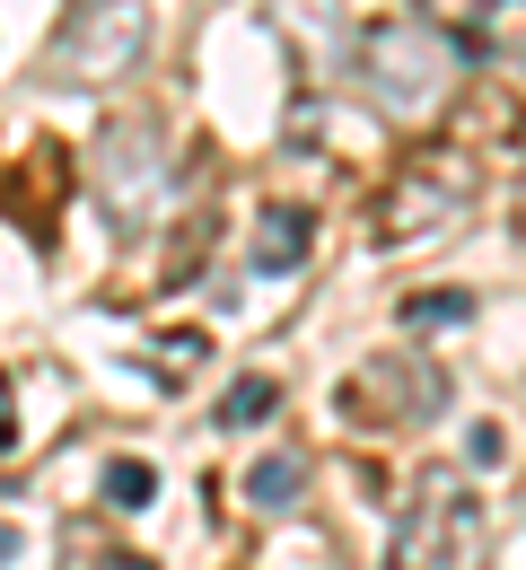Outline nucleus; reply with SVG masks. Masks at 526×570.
<instances>
[{
    "label": "nucleus",
    "mask_w": 526,
    "mask_h": 570,
    "mask_svg": "<svg viewBox=\"0 0 526 570\" xmlns=\"http://www.w3.org/2000/svg\"><path fill=\"white\" fill-rule=\"evenodd\" d=\"M456 79H465V53H456L448 27H430V18H369L360 27V97L386 124L448 115Z\"/></svg>",
    "instance_id": "obj_1"
},
{
    "label": "nucleus",
    "mask_w": 526,
    "mask_h": 570,
    "mask_svg": "<svg viewBox=\"0 0 526 570\" xmlns=\"http://www.w3.org/2000/svg\"><path fill=\"white\" fill-rule=\"evenodd\" d=\"M167 185H176V158L158 141V124L150 115H115V124L97 132V149H88V194H97V212L115 219L123 237H132V228H158Z\"/></svg>",
    "instance_id": "obj_2"
},
{
    "label": "nucleus",
    "mask_w": 526,
    "mask_h": 570,
    "mask_svg": "<svg viewBox=\"0 0 526 570\" xmlns=\"http://www.w3.org/2000/svg\"><path fill=\"white\" fill-rule=\"evenodd\" d=\"M141 53H150V9L141 0H71V18L44 45V71L62 88H115V79L141 71Z\"/></svg>",
    "instance_id": "obj_3"
},
{
    "label": "nucleus",
    "mask_w": 526,
    "mask_h": 570,
    "mask_svg": "<svg viewBox=\"0 0 526 570\" xmlns=\"http://www.w3.org/2000/svg\"><path fill=\"white\" fill-rule=\"evenodd\" d=\"M483 544H492L483 500H465V483L430 474V500L395 535V570H483Z\"/></svg>",
    "instance_id": "obj_4"
},
{
    "label": "nucleus",
    "mask_w": 526,
    "mask_h": 570,
    "mask_svg": "<svg viewBox=\"0 0 526 570\" xmlns=\"http://www.w3.org/2000/svg\"><path fill=\"white\" fill-rule=\"evenodd\" d=\"M343 413L377 422V430H413V422H430V413H448V377L413 352H377L343 377Z\"/></svg>",
    "instance_id": "obj_5"
},
{
    "label": "nucleus",
    "mask_w": 526,
    "mask_h": 570,
    "mask_svg": "<svg viewBox=\"0 0 526 570\" xmlns=\"http://www.w3.org/2000/svg\"><path fill=\"white\" fill-rule=\"evenodd\" d=\"M456 219H465V167H456V158H421V167H404V176L377 194V246L448 237Z\"/></svg>",
    "instance_id": "obj_6"
},
{
    "label": "nucleus",
    "mask_w": 526,
    "mask_h": 570,
    "mask_svg": "<svg viewBox=\"0 0 526 570\" xmlns=\"http://www.w3.org/2000/svg\"><path fill=\"white\" fill-rule=\"evenodd\" d=\"M299 492H307V448H272V456H255L246 465V500L255 509H299Z\"/></svg>",
    "instance_id": "obj_7"
},
{
    "label": "nucleus",
    "mask_w": 526,
    "mask_h": 570,
    "mask_svg": "<svg viewBox=\"0 0 526 570\" xmlns=\"http://www.w3.org/2000/svg\"><path fill=\"white\" fill-rule=\"evenodd\" d=\"M307 246H316V219L307 212H264V228H255V273H299Z\"/></svg>",
    "instance_id": "obj_8"
},
{
    "label": "nucleus",
    "mask_w": 526,
    "mask_h": 570,
    "mask_svg": "<svg viewBox=\"0 0 526 570\" xmlns=\"http://www.w3.org/2000/svg\"><path fill=\"white\" fill-rule=\"evenodd\" d=\"M264 413H281V386H272V377H237L220 395V430H255Z\"/></svg>",
    "instance_id": "obj_9"
},
{
    "label": "nucleus",
    "mask_w": 526,
    "mask_h": 570,
    "mask_svg": "<svg viewBox=\"0 0 526 570\" xmlns=\"http://www.w3.org/2000/svg\"><path fill=\"white\" fill-rule=\"evenodd\" d=\"M150 360H158V377H167V386H185V377H193V368L211 360V334L176 325V334H158V343H150Z\"/></svg>",
    "instance_id": "obj_10"
},
{
    "label": "nucleus",
    "mask_w": 526,
    "mask_h": 570,
    "mask_svg": "<svg viewBox=\"0 0 526 570\" xmlns=\"http://www.w3.org/2000/svg\"><path fill=\"white\" fill-rule=\"evenodd\" d=\"M97 492H106V509H123V518H132V509H150V500H158V474L141 465V456H115Z\"/></svg>",
    "instance_id": "obj_11"
},
{
    "label": "nucleus",
    "mask_w": 526,
    "mask_h": 570,
    "mask_svg": "<svg viewBox=\"0 0 526 570\" xmlns=\"http://www.w3.org/2000/svg\"><path fill=\"white\" fill-rule=\"evenodd\" d=\"M474 316V289H430V298H404V325L413 334H448V325H465Z\"/></svg>",
    "instance_id": "obj_12"
},
{
    "label": "nucleus",
    "mask_w": 526,
    "mask_h": 570,
    "mask_svg": "<svg viewBox=\"0 0 526 570\" xmlns=\"http://www.w3.org/2000/svg\"><path fill=\"white\" fill-rule=\"evenodd\" d=\"M281 18L299 27V45L316 53V62H325V53L343 45V27H334V0H281Z\"/></svg>",
    "instance_id": "obj_13"
},
{
    "label": "nucleus",
    "mask_w": 526,
    "mask_h": 570,
    "mask_svg": "<svg viewBox=\"0 0 526 570\" xmlns=\"http://www.w3.org/2000/svg\"><path fill=\"white\" fill-rule=\"evenodd\" d=\"M465 456H474V465H500V456H509V430H500V422H474Z\"/></svg>",
    "instance_id": "obj_14"
},
{
    "label": "nucleus",
    "mask_w": 526,
    "mask_h": 570,
    "mask_svg": "<svg viewBox=\"0 0 526 570\" xmlns=\"http://www.w3.org/2000/svg\"><path fill=\"white\" fill-rule=\"evenodd\" d=\"M18 448V395H9V377H0V456Z\"/></svg>",
    "instance_id": "obj_15"
},
{
    "label": "nucleus",
    "mask_w": 526,
    "mask_h": 570,
    "mask_svg": "<svg viewBox=\"0 0 526 570\" xmlns=\"http://www.w3.org/2000/svg\"><path fill=\"white\" fill-rule=\"evenodd\" d=\"M97 570H158V562H141V553H106Z\"/></svg>",
    "instance_id": "obj_16"
},
{
    "label": "nucleus",
    "mask_w": 526,
    "mask_h": 570,
    "mask_svg": "<svg viewBox=\"0 0 526 570\" xmlns=\"http://www.w3.org/2000/svg\"><path fill=\"white\" fill-rule=\"evenodd\" d=\"M0 562H18V527H0Z\"/></svg>",
    "instance_id": "obj_17"
}]
</instances>
